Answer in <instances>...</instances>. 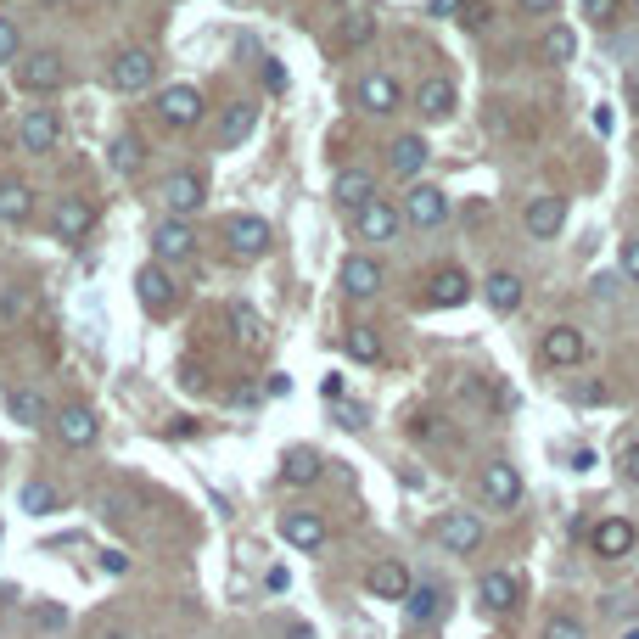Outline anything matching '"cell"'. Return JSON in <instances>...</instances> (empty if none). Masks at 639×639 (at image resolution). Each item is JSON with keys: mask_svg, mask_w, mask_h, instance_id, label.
<instances>
[{"mask_svg": "<svg viewBox=\"0 0 639 639\" xmlns=\"http://www.w3.org/2000/svg\"><path fill=\"white\" fill-rule=\"evenodd\" d=\"M163 208H169L174 219L202 213V208H208V180H202L197 169H174L169 180H163Z\"/></svg>", "mask_w": 639, "mask_h": 639, "instance_id": "3", "label": "cell"}, {"mask_svg": "<svg viewBox=\"0 0 639 639\" xmlns=\"http://www.w3.org/2000/svg\"><path fill=\"white\" fill-rule=\"evenodd\" d=\"M404 617H410L415 628L438 623V617H443V589H438V583H415L410 595H404Z\"/></svg>", "mask_w": 639, "mask_h": 639, "instance_id": "26", "label": "cell"}, {"mask_svg": "<svg viewBox=\"0 0 639 639\" xmlns=\"http://www.w3.org/2000/svg\"><path fill=\"white\" fill-rule=\"evenodd\" d=\"M62 79H68V62L57 51H29L17 62V90H29V96H51V90H62Z\"/></svg>", "mask_w": 639, "mask_h": 639, "instance_id": "2", "label": "cell"}, {"mask_svg": "<svg viewBox=\"0 0 639 639\" xmlns=\"http://www.w3.org/2000/svg\"><path fill=\"white\" fill-rule=\"evenodd\" d=\"M370 34H376V17H365V12H354V17H342V51H359V45L370 40Z\"/></svg>", "mask_w": 639, "mask_h": 639, "instance_id": "38", "label": "cell"}, {"mask_svg": "<svg viewBox=\"0 0 639 639\" xmlns=\"http://www.w3.org/2000/svg\"><path fill=\"white\" fill-rule=\"evenodd\" d=\"M611 12H617V0H583V17H589V23H611Z\"/></svg>", "mask_w": 639, "mask_h": 639, "instance_id": "43", "label": "cell"}, {"mask_svg": "<svg viewBox=\"0 0 639 639\" xmlns=\"http://www.w3.org/2000/svg\"><path fill=\"white\" fill-rule=\"evenodd\" d=\"M90 225H96V208H90L85 197H62L57 213H51V230H57V242H79V236H90Z\"/></svg>", "mask_w": 639, "mask_h": 639, "instance_id": "13", "label": "cell"}, {"mask_svg": "<svg viewBox=\"0 0 639 639\" xmlns=\"http://www.w3.org/2000/svg\"><path fill=\"white\" fill-rule=\"evenodd\" d=\"M331 197H337L342 213H365L370 202H376V180H370L365 169H342L337 185H331Z\"/></svg>", "mask_w": 639, "mask_h": 639, "instance_id": "14", "label": "cell"}, {"mask_svg": "<svg viewBox=\"0 0 639 639\" xmlns=\"http://www.w3.org/2000/svg\"><path fill=\"white\" fill-rule=\"evenodd\" d=\"M342 292H348V298H376V292H382V264L365 253L342 258Z\"/></svg>", "mask_w": 639, "mask_h": 639, "instance_id": "16", "label": "cell"}, {"mask_svg": "<svg viewBox=\"0 0 639 639\" xmlns=\"http://www.w3.org/2000/svg\"><path fill=\"white\" fill-rule=\"evenodd\" d=\"M314 477H320V455H314V449H292V455H286V466H281V483H314Z\"/></svg>", "mask_w": 639, "mask_h": 639, "instance_id": "35", "label": "cell"}, {"mask_svg": "<svg viewBox=\"0 0 639 639\" xmlns=\"http://www.w3.org/2000/svg\"><path fill=\"white\" fill-rule=\"evenodd\" d=\"M483 298L494 303L499 314H511V309H522V275H511V270H494L483 281Z\"/></svg>", "mask_w": 639, "mask_h": 639, "instance_id": "27", "label": "cell"}, {"mask_svg": "<svg viewBox=\"0 0 639 639\" xmlns=\"http://www.w3.org/2000/svg\"><path fill=\"white\" fill-rule=\"evenodd\" d=\"M152 247H157V264H185V258H197V230L185 219H169V225H157Z\"/></svg>", "mask_w": 639, "mask_h": 639, "instance_id": "10", "label": "cell"}, {"mask_svg": "<svg viewBox=\"0 0 639 639\" xmlns=\"http://www.w3.org/2000/svg\"><path fill=\"white\" fill-rule=\"evenodd\" d=\"M23 309H29V292H23V286H6V292H0V320L12 326V320H23Z\"/></svg>", "mask_w": 639, "mask_h": 639, "instance_id": "40", "label": "cell"}, {"mask_svg": "<svg viewBox=\"0 0 639 639\" xmlns=\"http://www.w3.org/2000/svg\"><path fill=\"white\" fill-rule=\"evenodd\" d=\"M455 101H460L455 79H449V73H432V79H421V90H415V113L443 124V118L455 113Z\"/></svg>", "mask_w": 639, "mask_h": 639, "instance_id": "8", "label": "cell"}, {"mask_svg": "<svg viewBox=\"0 0 639 639\" xmlns=\"http://www.w3.org/2000/svg\"><path fill=\"white\" fill-rule=\"evenodd\" d=\"M539 51H544V62H550V68H567V62L578 57V34H572L567 23H555V29L544 34V45H539Z\"/></svg>", "mask_w": 639, "mask_h": 639, "instance_id": "33", "label": "cell"}, {"mask_svg": "<svg viewBox=\"0 0 639 639\" xmlns=\"http://www.w3.org/2000/svg\"><path fill=\"white\" fill-rule=\"evenodd\" d=\"M342 426H365V410H359V404H342Z\"/></svg>", "mask_w": 639, "mask_h": 639, "instance_id": "49", "label": "cell"}, {"mask_svg": "<svg viewBox=\"0 0 639 639\" xmlns=\"http://www.w3.org/2000/svg\"><path fill=\"white\" fill-rule=\"evenodd\" d=\"M516 6H522V12H533V17H544V12H555L561 0H516Z\"/></svg>", "mask_w": 639, "mask_h": 639, "instance_id": "48", "label": "cell"}, {"mask_svg": "<svg viewBox=\"0 0 639 639\" xmlns=\"http://www.w3.org/2000/svg\"><path fill=\"white\" fill-rule=\"evenodd\" d=\"M522 225L533 230V236H555V230L567 225V197H533L522 213Z\"/></svg>", "mask_w": 639, "mask_h": 639, "instance_id": "23", "label": "cell"}, {"mask_svg": "<svg viewBox=\"0 0 639 639\" xmlns=\"http://www.w3.org/2000/svg\"><path fill=\"white\" fill-rule=\"evenodd\" d=\"M225 242H230V253H236V258H264V253H270V225L253 219V213H236V219L225 225Z\"/></svg>", "mask_w": 639, "mask_h": 639, "instance_id": "9", "label": "cell"}, {"mask_svg": "<svg viewBox=\"0 0 639 639\" xmlns=\"http://www.w3.org/2000/svg\"><path fill=\"white\" fill-rule=\"evenodd\" d=\"M0 62H17V23L0 17Z\"/></svg>", "mask_w": 639, "mask_h": 639, "instance_id": "42", "label": "cell"}, {"mask_svg": "<svg viewBox=\"0 0 639 639\" xmlns=\"http://www.w3.org/2000/svg\"><path fill=\"white\" fill-rule=\"evenodd\" d=\"M466 298H471V281H466V270H455V264L426 281V303H432V309H460Z\"/></svg>", "mask_w": 639, "mask_h": 639, "instance_id": "20", "label": "cell"}, {"mask_svg": "<svg viewBox=\"0 0 639 639\" xmlns=\"http://www.w3.org/2000/svg\"><path fill=\"white\" fill-rule=\"evenodd\" d=\"M623 639H639V628H628V634H623Z\"/></svg>", "mask_w": 639, "mask_h": 639, "instance_id": "50", "label": "cell"}, {"mask_svg": "<svg viewBox=\"0 0 639 639\" xmlns=\"http://www.w3.org/2000/svg\"><path fill=\"white\" fill-rule=\"evenodd\" d=\"M477 488H483V499L494 505V511H511V505H522V471H516L511 460H494V466H483Z\"/></svg>", "mask_w": 639, "mask_h": 639, "instance_id": "5", "label": "cell"}, {"mask_svg": "<svg viewBox=\"0 0 639 639\" xmlns=\"http://www.w3.org/2000/svg\"><path fill=\"white\" fill-rule=\"evenodd\" d=\"M342 348H348V359H359V365H376V359H382V337H376L370 326H348Z\"/></svg>", "mask_w": 639, "mask_h": 639, "instance_id": "34", "label": "cell"}, {"mask_svg": "<svg viewBox=\"0 0 639 639\" xmlns=\"http://www.w3.org/2000/svg\"><path fill=\"white\" fill-rule=\"evenodd\" d=\"M432 539H438L449 555H471L477 544H483V522H477L471 511H443L438 522H432Z\"/></svg>", "mask_w": 639, "mask_h": 639, "instance_id": "4", "label": "cell"}, {"mask_svg": "<svg viewBox=\"0 0 639 639\" xmlns=\"http://www.w3.org/2000/svg\"><path fill=\"white\" fill-rule=\"evenodd\" d=\"M460 6H466V0H426V12L432 17H460Z\"/></svg>", "mask_w": 639, "mask_h": 639, "instance_id": "47", "label": "cell"}, {"mask_svg": "<svg viewBox=\"0 0 639 639\" xmlns=\"http://www.w3.org/2000/svg\"><path fill=\"white\" fill-rule=\"evenodd\" d=\"M583 354H589V342H583V331H578V326H555V331H544V359H550V365H578Z\"/></svg>", "mask_w": 639, "mask_h": 639, "instance_id": "24", "label": "cell"}, {"mask_svg": "<svg viewBox=\"0 0 639 639\" xmlns=\"http://www.w3.org/2000/svg\"><path fill=\"white\" fill-rule=\"evenodd\" d=\"M152 79H157V57H152V51H141V45L118 51L113 68H107V85H113L118 96H141V90H152Z\"/></svg>", "mask_w": 639, "mask_h": 639, "instance_id": "1", "label": "cell"}, {"mask_svg": "<svg viewBox=\"0 0 639 639\" xmlns=\"http://www.w3.org/2000/svg\"><path fill=\"white\" fill-rule=\"evenodd\" d=\"M157 113H163V124L191 129L202 118V96L191 85H169V90H163V101H157Z\"/></svg>", "mask_w": 639, "mask_h": 639, "instance_id": "17", "label": "cell"}, {"mask_svg": "<svg viewBox=\"0 0 639 639\" xmlns=\"http://www.w3.org/2000/svg\"><path fill=\"white\" fill-rule=\"evenodd\" d=\"M398 101H404V90H398L393 73H365L359 79V107L365 113H398Z\"/></svg>", "mask_w": 639, "mask_h": 639, "instance_id": "19", "label": "cell"}, {"mask_svg": "<svg viewBox=\"0 0 639 639\" xmlns=\"http://www.w3.org/2000/svg\"><path fill=\"white\" fill-rule=\"evenodd\" d=\"M365 589H370L376 600H404L415 583H410V572L398 567V561H376V567L365 572Z\"/></svg>", "mask_w": 639, "mask_h": 639, "instance_id": "22", "label": "cell"}, {"mask_svg": "<svg viewBox=\"0 0 639 639\" xmlns=\"http://www.w3.org/2000/svg\"><path fill=\"white\" fill-rule=\"evenodd\" d=\"M623 275H628V281H639V236L623 247Z\"/></svg>", "mask_w": 639, "mask_h": 639, "instance_id": "46", "label": "cell"}, {"mask_svg": "<svg viewBox=\"0 0 639 639\" xmlns=\"http://www.w3.org/2000/svg\"><path fill=\"white\" fill-rule=\"evenodd\" d=\"M477 595H483V606H488V611H511L516 600H522V589H516L511 572H488V578L477 583Z\"/></svg>", "mask_w": 639, "mask_h": 639, "instance_id": "30", "label": "cell"}, {"mask_svg": "<svg viewBox=\"0 0 639 639\" xmlns=\"http://www.w3.org/2000/svg\"><path fill=\"white\" fill-rule=\"evenodd\" d=\"M57 135H62V124H57V113H51V107H29V113H23V124H17L23 152H51V146H57Z\"/></svg>", "mask_w": 639, "mask_h": 639, "instance_id": "12", "label": "cell"}, {"mask_svg": "<svg viewBox=\"0 0 639 639\" xmlns=\"http://www.w3.org/2000/svg\"><path fill=\"white\" fill-rule=\"evenodd\" d=\"M230 331H236V342H264V320H258V309H247V303H230Z\"/></svg>", "mask_w": 639, "mask_h": 639, "instance_id": "36", "label": "cell"}, {"mask_svg": "<svg viewBox=\"0 0 639 639\" xmlns=\"http://www.w3.org/2000/svg\"><path fill=\"white\" fill-rule=\"evenodd\" d=\"M17 505H23L29 516H51V511H62V494L45 483V477H29V483H23V494H17Z\"/></svg>", "mask_w": 639, "mask_h": 639, "instance_id": "31", "label": "cell"}, {"mask_svg": "<svg viewBox=\"0 0 639 639\" xmlns=\"http://www.w3.org/2000/svg\"><path fill=\"white\" fill-rule=\"evenodd\" d=\"M34 623L40 628H68V611L51 606V600H40V606H34Z\"/></svg>", "mask_w": 639, "mask_h": 639, "instance_id": "41", "label": "cell"}, {"mask_svg": "<svg viewBox=\"0 0 639 639\" xmlns=\"http://www.w3.org/2000/svg\"><path fill=\"white\" fill-rule=\"evenodd\" d=\"M398 230H404V208H393L387 197H376L359 213V236H365V242H393Z\"/></svg>", "mask_w": 639, "mask_h": 639, "instance_id": "15", "label": "cell"}, {"mask_svg": "<svg viewBox=\"0 0 639 639\" xmlns=\"http://www.w3.org/2000/svg\"><path fill=\"white\" fill-rule=\"evenodd\" d=\"M258 124V107L253 101H230L225 113H219V146H242Z\"/></svg>", "mask_w": 639, "mask_h": 639, "instance_id": "25", "label": "cell"}, {"mask_svg": "<svg viewBox=\"0 0 639 639\" xmlns=\"http://www.w3.org/2000/svg\"><path fill=\"white\" fill-rule=\"evenodd\" d=\"M101 572H118V578H124V572H129V555L124 550H101Z\"/></svg>", "mask_w": 639, "mask_h": 639, "instance_id": "44", "label": "cell"}, {"mask_svg": "<svg viewBox=\"0 0 639 639\" xmlns=\"http://www.w3.org/2000/svg\"><path fill=\"white\" fill-rule=\"evenodd\" d=\"M634 522H623V516H606L600 527H589V544H595V555H606V561H617V555L634 550Z\"/></svg>", "mask_w": 639, "mask_h": 639, "instance_id": "18", "label": "cell"}, {"mask_svg": "<svg viewBox=\"0 0 639 639\" xmlns=\"http://www.w3.org/2000/svg\"><path fill=\"white\" fill-rule=\"evenodd\" d=\"M57 443L62 449H90L96 443V432H101V421H96V410L90 404H68V410H57Z\"/></svg>", "mask_w": 639, "mask_h": 639, "instance_id": "7", "label": "cell"}, {"mask_svg": "<svg viewBox=\"0 0 639 639\" xmlns=\"http://www.w3.org/2000/svg\"><path fill=\"white\" fill-rule=\"evenodd\" d=\"M544 639H589V628L578 617H567V611H555L550 623H544Z\"/></svg>", "mask_w": 639, "mask_h": 639, "instance_id": "39", "label": "cell"}, {"mask_svg": "<svg viewBox=\"0 0 639 639\" xmlns=\"http://www.w3.org/2000/svg\"><path fill=\"white\" fill-rule=\"evenodd\" d=\"M141 163H146V146L135 141V135H118L113 141V169L118 174H141Z\"/></svg>", "mask_w": 639, "mask_h": 639, "instance_id": "37", "label": "cell"}, {"mask_svg": "<svg viewBox=\"0 0 639 639\" xmlns=\"http://www.w3.org/2000/svg\"><path fill=\"white\" fill-rule=\"evenodd\" d=\"M449 219V197H443L438 185H415L410 197H404V225L415 230H438Z\"/></svg>", "mask_w": 639, "mask_h": 639, "instance_id": "6", "label": "cell"}, {"mask_svg": "<svg viewBox=\"0 0 639 639\" xmlns=\"http://www.w3.org/2000/svg\"><path fill=\"white\" fill-rule=\"evenodd\" d=\"M135 292H141V309H146V314H169V309H174V298H180L163 264H146V270L135 275Z\"/></svg>", "mask_w": 639, "mask_h": 639, "instance_id": "11", "label": "cell"}, {"mask_svg": "<svg viewBox=\"0 0 639 639\" xmlns=\"http://www.w3.org/2000/svg\"><path fill=\"white\" fill-rule=\"evenodd\" d=\"M623 477L639 488V443H628V449H623Z\"/></svg>", "mask_w": 639, "mask_h": 639, "instance_id": "45", "label": "cell"}, {"mask_svg": "<svg viewBox=\"0 0 639 639\" xmlns=\"http://www.w3.org/2000/svg\"><path fill=\"white\" fill-rule=\"evenodd\" d=\"M421 163H426V141H421V135H398V141L387 146V169L404 174V180L421 174Z\"/></svg>", "mask_w": 639, "mask_h": 639, "instance_id": "29", "label": "cell"}, {"mask_svg": "<svg viewBox=\"0 0 639 639\" xmlns=\"http://www.w3.org/2000/svg\"><path fill=\"white\" fill-rule=\"evenodd\" d=\"M281 539L292 544V550H320L326 544V522L314 511H286L281 516Z\"/></svg>", "mask_w": 639, "mask_h": 639, "instance_id": "21", "label": "cell"}, {"mask_svg": "<svg viewBox=\"0 0 639 639\" xmlns=\"http://www.w3.org/2000/svg\"><path fill=\"white\" fill-rule=\"evenodd\" d=\"M29 213H34V191L23 180H0V219L6 225H29Z\"/></svg>", "mask_w": 639, "mask_h": 639, "instance_id": "28", "label": "cell"}, {"mask_svg": "<svg viewBox=\"0 0 639 639\" xmlns=\"http://www.w3.org/2000/svg\"><path fill=\"white\" fill-rule=\"evenodd\" d=\"M6 410H12L17 426H40L45 421V398L34 393V387H12V393H6Z\"/></svg>", "mask_w": 639, "mask_h": 639, "instance_id": "32", "label": "cell"}]
</instances>
